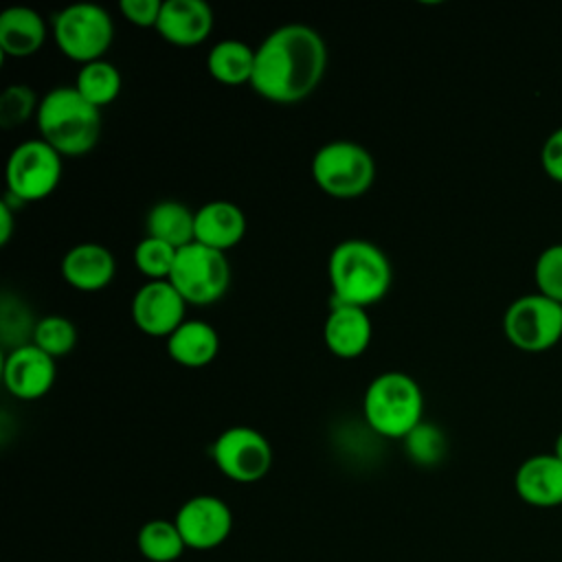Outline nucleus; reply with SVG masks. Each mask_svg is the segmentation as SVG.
<instances>
[{
    "label": "nucleus",
    "mask_w": 562,
    "mask_h": 562,
    "mask_svg": "<svg viewBox=\"0 0 562 562\" xmlns=\"http://www.w3.org/2000/svg\"><path fill=\"white\" fill-rule=\"evenodd\" d=\"M211 457L215 468L235 483H255L272 465L268 439L248 426H231L220 432L211 446Z\"/></svg>",
    "instance_id": "nucleus-10"
},
{
    "label": "nucleus",
    "mask_w": 562,
    "mask_h": 562,
    "mask_svg": "<svg viewBox=\"0 0 562 562\" xmlns=\"http://www.w3.org/2000/svg\"><path fill=\"white\" fill-rule=\"evenodd\" d=\"M176 248L154 239L143 237L134 248V266L138 272H143L151 281H167L176 261Z\"/></svg>",
    "instance_id": "nucleus-27"
},
{
    "label": "nucleus",
    "mask_w": 562,
    "mask_h": 562,
    "mask_svg": "<svg viewBox=\"0 0 562 562\" xmlns=\"http://www.w3.org/2000/svg\"><path fill=\"white\" fill-rule=\"evenodd\" d=\"M220 351V338L213 325L204 321H184L169 338L167 353L173 362L200 369L209 364Z\"/></svg>",
    "instance_id": "nucleus-20"
},
{
    "label": "nucleus",
    "mask_w": 562,
    "mask_h": 562,
    "mask_svg": "<svg viewBox=\"0 0 562 562\" xmlns=\"http://www.w3.org/2000/svg\"><path fill=\"white\" fill-rule=\"evenodd\" d=\"M404 448L413 463L430 468L443 459L448 443H446V435L439 426H435L430 422H422L404 437Z\"/></svg>",
    "instance_id": "nucleus-26"
},
{
    "label": "nucleus",
    "mask_w": 562,
    "mask_h": 562,
    "mask_svg": "<svg viewBox=\"0 0 562 562\" xmlns=\"http://www.w3.org/2000/svg\"><path fill=\"white\" fill-rule=\"evenodd\" d=\"M560 305H562V303H560Z\"/></svg>",
    "instance_id": "nucleus-34"
},
{
    "label": "nucleus",
    "mask_w": 562,
    "mask_h": 562,
    "mask_svg": "<svg viewBox=\"0 0 562 562\" xmlns=\"http://www.w3.org/2000/svg\"><path fill=\"white\" fill-rule=\"evenodd\" d=\"M11 235H13V209L7 202H2L0 204V244L7 246Z\"/></svg>",
    "instance_id": "nucleus-32"
},
{
    "label": "nucleus",
    "mask_w": 562,
    "mask_h": 562,
    "mask_svg": "<svg viewBox=\"0 0 562 562\" xmlns=\"http://www.w3.org/2000/svg\"><path fill=\"white\" fill-rule=\"evenodd\" d=\"M55 358L33 342L13 347L4 356L2 380L7 391L18 400H40L55 384Z\"/></svg>",
    "instance_id": "nucleus-13"
},
{
    "label": "nucleus",
    "mask_w": 562,
    "mask_h": 562,
    "mask_svg": "<svg viewBox=\"0 0 562 562\" xmlns=\"http://www.w3.org/2000/svg\"><path fill=\"white\" fill-rule=\"evenodd\" d=\"M147 237L160 239L176 250L195 241V211L176 200L154 204L145 217Z\"/></svg>",
    "instance_id": "nucleus-21"
},
{
    "label": "nucleus",
    "mask_w": 562,
    "mask_h": 562,
    "mask_svg": "<svg viewBox=\"0 0 562 562\" xmlns=\"http://www.w3.org/2000/svg\"><path fill=\"white\" fill-rule=\"evenodd\" d=\"M156 31L173 46H198L213 31V9L204 0H165Z\"/></svg>",
    "instance_id": "nucleus-15"
},
{
    "label": "nucleus",
    "mask_w": 562,
    "mask_h": 562,
    "mask_svg": "<svg viewBox=\"0 0 562 562\" xmlns=\"http://www.w3.org/2000/svg\"><path fill=\"white\" fill-rule=\"evenodd\" d=\"M514 490L531 507L562 505V461L553 452L527 457L514 474Z\"/></svg>",
    "instance_id": "nucleus-14"
},
{
    "label": "nucleus",
    "mask_w": 562,
    "mask_h": 562,
    "mask_svg": "<svg viewBox=\"0 0 562 562\" xmlns=\"http://www.w3.org/2000/svg\"><path fill=\"white\" fill-rule=\"evenodd\" d=\"M75 88L88 103L101 110L103 105H110L121 94L123 79L114 64L105 59H97L81 66L75 79Z\"/></svg>",
    "instance_id": "nucleus-24"
},
{
    "label": "nucleus",
    "mask_w": 562,
    "mask_h": 562,
    "mask_svg": "<svg viewBox=\"0 0 562 562\" xmlns=\"http://www.w3.org/2000/svg\"><path fill=\"white\" fill-rule=\"evenodd\" d=\"M364 422L386 439H404L424 422L422 386L402 371H386L373 378L362 397Z\"/></svg>",
    "instance_id": "nucleus-4"
},
{
    "label": "nucleus",
    "mask_w": 562,
    "mask_h": 562,
    "mask_svg": "<svg viewBox=\"0 0 562 562\" xmlns=\"http://www.w3.org/2000/svg\"><path fill=\"white\" fill-rule=\"evenodd\" d=\"M540 165L553 182L562 184V125L547 136L540 151Z\"/></svg>",
    "instance_id": "nucleus-31"
},
{
    "label": "nucleus",
    "mask_w": 562,
    "mask_h": 562,
    "mask_svg": "<svg viewBox=\"0 0 562 562\" xmlns=\"http://www.w3.org/2000/svg\"><path fill=\"white\" fill-rule=\"evenodd\" d=\"M246 235L244 211L228 200H213L195 211V241L226 252Z\"/></svg>",
    "instance_id": "nucleus-18"
},
{
    "label": "nucleus",
    "mask_w": 562,
    "mask_h": 562,
    "mask_svg": "<svg viewBox=\"0 0 562 562\" xmlns=\"http://www.w3.org/2000/svg\"><path fill=\"white\" fill-rule=\"evenodd\" d=\"M331 303L369 307L391 288V261L380 246L367 239H345L334 246L327 261Z\"/></svg>",
    "instance_id": "nucleus-2"
},
{
    "label": "nucleus",
    "mask_w": 562,
    "mask_h": 562,
    "mask_svg": "<svg viewBox=\"0 0 562 562\" xmlns=\"http://www.w3.org/2000/svg\"><path fill=\"white\" fill-rule=\"evenodd\" d=\"M136 547L149 562H176L187 549L176 522L167 518L147 520L136 533Z\"/></svg>",
    "instance_id": "nucleus-23"
},
{
    "label": "nucleus",
    "mask_w": 562,
    "mask_h": 562,
    "mask_svg": "<svg viewBox=\"0 0 562 562\" xmlns=\"http://www.w3.org/2000/svg\"><path fill=\"white\" fill-rule=\"evenodd\" d=\"M53 37L68 59L83 66L103 59L114 40V24L103 7L79 2L53 18Z\"/></svg>",
    "instance_id": "nucleus-6"
},
{
    "label": "nucleus",
    "mask_w": 562,
    "mask_h": 562,
    "mask_svg": "<svg viewBox=\"0 0 562 562\" xmlns=\"http://www.w3.org/2000/svg\"><path fill=\"white\" fill-rule=\"evenodd\" d=\"M312 178L331 198L364 195L375 180L373 156L353 140H329L312 158Z\"/></svg>",
    "instance_id": "nucleus-5"
},
{
    "label": "nucleus",
    "mask_w": 562,
    "mask_h": 562,
    "mask_svg": "<svg viewBox=\"0 0 562 562\" xmlns=\"http://www.w3.org/2000/svg\"><path fill=\"white\" fill-rule=\"evenodd\" d=\"M46 40L42 15L29 7H11L0 15V48L4 57L24 59L35 55Z\"/></svg>",
    "instance_id": "nucleus-19"
},
{
    "label": "nucleus",
    "mask_w": 562,
    "mask_h": 562,
    "mask_svg": "<svg viewBox=\"0 0 562 562\" xmlns=\"http://www.w3.org/2000/svg\"><path fill=\"white\" fill-rule=\"evenodd\" d=\"M533 279L542 296L562 303V244H551L538 255Z\"/></svg>",
    "instance_id": "nucleus-29"
},
{
    "label": "nucleus",
    "mask_w": 562,
    "mask_h": 562,
    "mask_svg": "<svg viewBox=\"0 0 562 562\" xmlns=\"http://www.w3.org/2000/svg\"><path fill=\"white\" fill-rule=\"evenodd\" d=\"M503 334L518 351H549L562 338V305L540 292L522 294L505 310Z\"/></svg>",
    "instance_id": "nucleus-8"
},
{
    "label": "nucleus",
    "mask_w": 562,
    "mask_h": 562,
    "mask_svg": "<svg viewBox=\"0 0 562 562\" xmlns=\"http://www.w3.org/2000/svg\"><path fill=\"white\" fill-rule=\"evenodd\" d=\"M187 549L209 551L226 542L233 531L231 507L211 494L191 496L180 505L173 518Z\"/></svg>",
    "instance_id": "nucleus-11"
},
{
    "label": "nucleus",
    "mask_w": 562,
    "mask_h": 562,
    "mask_svg": "<svg viewBox=\"0 0 562 562\" xmlns=\"http://www.w3.org/2000/svg\"><path fill=\"white\" fill-rule=\"evenodd\" d=\"M119 9L130 24L143 26V29L147 26L156 29L162 2L160 0H121Z\"/></svg>",
    "instance_id": "nucleus-30"
},
{
    "label": "nucleus",
    "mask_w": 562,
    "mask_h": 562,
    "mask_svg": "<svg viewBox=\"0 0 562 562\" xmlns=\"http://www.w3.org/2000/svg\"><path fill=\"white\" fill-rule=\"evenodd\" d=\"M40 138L61 156L88 154L101 136V110L88 103L75 86H57L40 99Z\"/></svg>",
    "instance_id": "nucleus-3"
},
{
    "label": "nucleus",
    "mask_w": 562,
    "mask_h": 562,
    "mask_svg": "<svg viewBox=\"0 0 562 562\" xmlns=\"http://www.w3.org/2000/svg\"><path fill=\"white\" fill-rule=\"evenodd\" d=\"M187 305H211L224 296L231 285V266L226 252L198 241L180 248L167 279Z\"/></svg>",
    "instance_id": "nucleus-7"
},
{
    "label": "nucleus",
    "mask_w": 562,
    "mask_h": 562,
    "mask_svg": "<svg viewBox=\"0 0 562 562\" xmlns=\"http://www.w3.org/2000/svg\"><path fill=\"white\" fill-rule=\"evenodd\" d=\"M31 342L40 347L44 353H48L50 358H61L75 349L77 329L68 318L59 314H50L35 323Z\"/></svg>",
    "instance_id": "nucleus-25"
},
{
    "label": "nucleus",
    "mask_w": 562,
    "mask_h": 562,
    "mask_svg": "<svg viewBox=\"0 0 562 562\" xmlns=\"http://www.w3.org/2000/svg\"><path fill=\"white\" fill-rule=\"evenodd\" d=\"M206 70L224 86L250 83L255 70V48L239 40H222L211 48Z\"/></svg>",
    "instance_id": "nucleus-22"
},
{
    "label": "nucleus",
    "mask_w": 562,
    "mask_h": 562,
    "mask_svg": "<svg viewBox=\"0 0 562 562\" xmlns=\"http://www.w3.org/2000/svg\"><path fill=\"white\" fill-rule=\"evenodd\" d=\"M116 263L112 252L94 241L72 246L61 259L64 281L81 292H97L110 285L114 279Z\"/></svg>",
    "instance_id": "nucleus-17"
},
{
    "label": "nucleus",
    "mask_w": 562,
    "mask_h": 562,
    "mask_svg": "<svg viewBox=\"0 0 562 562\" xmlns=\"http://www.w3.org/2000/svg\"><path fill=\"white\" fill-rule=\"evenodd\" d=\"M327 68V46L305 24L274 29L255 48L250 88L272 103H296L310 97Z\"/></svg>",
    "instance_id": "nucleus-1"
},
{
    "label": "nucleus",
    "mask_w": 562,
    "mask_h": 562,
    "mask_svg": "<svg viewBox=\"0 0 562 562\" xmlns=\"http://www.w3.org/2000/svg\"><path fill=\"white\" fill-rule=\"evenodd\" d=\"M40 99L26 83H13L7 86L0 94V125L7 130L20 127L26 123L33 114H37Z\"/></svg>",
    "instance_id": "nucleus-28"
},
{
    "label": "nucleus",
    "mask_w": 562,
    "mask_h": 562,
    "mask_svg": "<svg viewBox=\"0 0 562 562\" xmlns=\"http://www.w3.org/2000/svg\"><path fill=\"white\" fill-rule=\"evenodd\" d=\"M7 189L18 202L48 198L61 180V154L42 138L20 143L7 160Z\"/></svg>",
    "instance_id": "nucleus-9"
},
{
    "label": "nucleus",
    "mask_w": 562,
    "mask_h": 562,
    "mask_svg": "<svg viewBox=\"0 0 562 562\" xmlns=\"http://www.w3.org/2000/svg\"><path fill=\"white\" fill-rule=\"evenodd\" d=\"M553 454L562 461V430H560V435L555 437V443H553Z\"/></svg>",
    "instance_id": "nucleus-33"
},
{
    "label": "nucleus",
    "mask_w": 562,
    "mask_h": 562,
    "mask_svg": "<svg viewBox=\"0 0 562 562\" xmlns=\"http://www.w3.org/2000/svg\"><path fill=\"white\" fill-rule=\"evenodd\" d=\"M187 301L169 281H147L132 299L134 325L151 338H169L184 323Z\"/></svg>",
    "instance_id": "nucleus-12"
},
{
    "label": "nucleus",
    "mask_w": 562,
    "mask_h": 562,
    "mask_svg": "<svg viewBox=\"0 0 562 562\" xmlns=\"http://www.w3.org/2000/svg\"><path fill=\"white\" fill-rule=\"evenodd\" d=\"M371 318L364 307L331 303V310L323 325V338L327 349L345 360L358 358L371 342Z\"/></svg>",
    "instance_id": "nucleus-16"
}]
</instances>
